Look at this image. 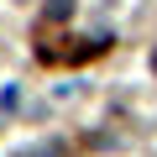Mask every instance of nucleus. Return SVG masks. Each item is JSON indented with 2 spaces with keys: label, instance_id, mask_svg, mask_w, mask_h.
I'll return each instance as SVG.
<instances>
[{
  "label": "nucleus",
  "instance_id": "7ed1b4c3",
  "mask_svg": "<svg viewBox=\"0 0 157 157\" xmlns=\"http://www.w3.org/2000/svg\"><path fill=\"white\" fill-rule=\"evenodd\" d=\"M152 73H157V52H152Z\"/></svg>",
  "mask_w": 157,
  "mask_h": 157
},
{
  "label": "nucleus",
  "instance_id": "f257e3e1",
  "mask_svg": "<svg viewBox=\"0 0 157 157\" xmlns=\"http://www.w3.org/2000/svg\"><path fill=\"white\" fill-rule=\"evenodd\" d=\"M42 21H47V26L73 21V0H47V6H42Z\"/></svg>",
  "mask_w": 157,
  "mask_h": 157
},
{
  "label": "nucleus",
  "instance_id": "f03ea898",
  "mask_svg": "<svg viewBox=\"0 0 157 157\" xmlns=\"http://www.w3.org/2000/svg\"><path fill=\"white\" fill-rule=\"evenodd\" d=\"M21 157H63V147H58V141H47V147H32V152H21Z\"/></svg>",
  "mask_w": 157,
  "mask_h": 157
}]
</instances>
